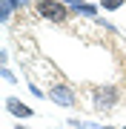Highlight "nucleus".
Masks as SVG:
<instances>
[{
    "mask_svg": "<svg viewBox=\"0 0 126 129\" xmlns=\"http://www.w3.org/2000/svg\"><path fill=\"white\" fill-rule=\"evenodd\" d=\"M34 12L49 23H66L72 17V9L63 0H34Z\"/></svg>",
    "mask_w": 126,
    "mask_h": 129,
    "instance_id": "f257e3e1",
    "label": "nucleus"
},
{
    "mask_svg": "<svg viewBox=\"0 0 126 129\" xmlns=\"http://www.w3.org/2000/svg\"><path fill=\"white\" fill-rule=\"evenodd\" d=\"M92 101H95V109H98V112H109V109H115L117 101H120V86H117V83L98 86V89L92 92Z\"/></svg>",
    "mask_w": 126,
    "mask_h": 129,
    "instance_id": "f03ea898",
    "label": "nucleus"
},
{
    "mask_svg": "<svg viewBox=\"0 0 126 129\" xmlns=\"http://www.w3.org/2000/svg\"><path fill=\"white\" fill-rule=\"evenodd\" d=\"M46 95H49L57 106H66V109H75V106H77V95H75V89H72L69 83H60V80L52 83Z\"/></svg>",
    "mask_w": 126,
    "mask_h": 129,
    "instance_id": "7ed1b4c3",
    "label": "nucleus"
},
{
    "mask_svg": "<svg viewBox=\"0 0 126 129\" xmlns=\"http://www.w3.org/2000/svg\"><path fill=\"white\" fill-rule=\"evenodd\" d=\"M6 109H9L14 118H32V115H34V112H32V106L20 103L17 98H6Z\"/></svg>",
    "mask_w": 126,
    "mask_h": 129,
    "instance_id": "20e7f679",
    "label": "nucleus"
},
{
    "mask_svg": "<svg viewBox=\"0 0 126 129\" xmlns=\"http://www.w3.org/2000/svg\"><path fill=\"white\" fill-rule=\"evenodd\" d=\"M72 14H83V17H95V14H98V6H92V3H83V6H77V9H72Z\"/></svg>",
    "mask_w": 126,
    "mask_h": 129,
    "instance_id": "39448f33",
    "label": "nucleus"
},
{
    "mask_svg": "<svg viewBox=\"0 0 126 129\" xmlns=\"http://www.w3.org/2000/svg\"><path fill=\"white\" fill-rule=\"evenodd\" d=\"M12 12H14V6H12V0H0V20H3V23H9V17H12Z\"/></svg>",
    "mask_w": 126,
    "mask_h": 129,
    "instance_id": "423d86ee",
    "label": "nucleus"
},
{
    "mask_svg": "<svg viewBox=\"0 0 126 129\" xmlns=\"http://www.w3.org/2000/svg\"><path fill=\"white\" fill-rule=\"evenodd\" d=\"M123 3H126V0H100V9H106V12H115V9H120Z\"/></svg>",
    "mask_w": 126,
    "mask_h": 129,
    "instance_id": "0eeeda50",
    "label": "nucleus"
},
{
    "mask_svg": "<svg viewBox=\"0 0 126 129\" xmlns=\"http://www.w3.org/2000/svg\"><path fill=\"white\" fill-rule=\"evenodd\" d=\"M29 3H32V0H12V6H14V9H26Z\"/></svg>",
    "mask_w": 126,
    "mask_h": 129,
    "instance_id": "6e6552de",
    "label": "nucleus"
},
{
    "mask_svg": "<svg viewBox=\"0 0 126 129\" xmlns=\"http://www.w3.org/2000/svg\"><path fill=\"white\" fill-rule=\"evenodd\" d=\"M63 3H66V6H69V9H77V6H83V3H86V0H63Z\"/></svg>",
    "mask_w": 126,
    "mask_h": 129,
    "instance_id": "1a4fd4ad",
    "label": "nucleus"
},
{
    "mask_svg": "<svg viewBox=\"0 0 126 129\" xmlns=\"http://www.w3.org/2000/svg\"><path fill=\"white\" fill-rule=\"evenodd\" d=\"M3 80H9V83L14 80V75H12V69H9V66H3Z\"/></svg>",
    "mask_w": 126,
    "mask_h": 129,
    "instance_id": "9d476101",
    "label": "nucleus"
},
{
    "mask_svg": "<svg viewBox=\"0 0 126 129\" xmlns=\"http://www.w3.org/2000/svg\"><path fill=\"white\" fill-rule=\"evenodd\" d=\"M14 129H26V126H20V123H17V126H14Z\"/></svg>",
    "mask_w": 126,
    "mask_h": 129,
    "instance_id": "9b49d317",
    "label": "nucleus"
},
{
    "mask_svg": "<svg viewBox=\"0 0 126 129\" xmlns=\"http://www.w3.org/2000/svg\"><path fill=\"white\" fill-rule=\"evenodd\" d=\"M123 66H126V55H123Z\"/></svg>",
    "mask_w": 126,
    "mask_h": 129,
    "instance_id": "f8f14e48",
    "label": "nucleus"
}]
</instances>
